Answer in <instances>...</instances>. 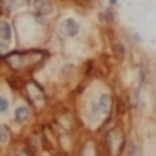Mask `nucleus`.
I'll list each match as a JSON object with an SVG mask.
<instances>
[{
    "label": "nucleus",
    "mask_w": 156,
    "mask_h": 156,
    "mask_svg": "<svg viewBox=\"0 0 156 156\" xmlns=\"http://www.w3.org/2000/svg\"><path fill=\"white\" fill-rule=\"evenodd\" d=\"M15 118H17L19 121H26V119L30 118V110H28L26 107H20V108H17V114H15Z\"/></svg>",
    "instance_id": "obj_3"
},
{
    "label": "nucleus",
    "mask_w": 156,
    "mask_h": 156,
    "mask_svg": "<svg viewBox=\"0 0 156 156\" xmlns=\"http://www.w3.org/2000/svg\"><path fill=\"white\" fill-rule=\"evenodd\" d=\"M33 8L39 15H48L51 13V2L50 0H33Z\"/></svg>",
    "instance_id": "obj_1"
},
{
    "label": "nucleus",
    "mask_w": 156,
    "mask_h": 156,
    "mask_svg": "<svg viewBox=\"0 0 156 156\" xmlns=\"http://www.w3.org/2000/svg\"><path fill=\"white\" fill-rule=\"evenodd\" d=\"M64 30H66V33L70 37H73V35H77V31H79V24L75 20H72V19H68V20H64Z\"/></svg>",
    "instance_id": "obj_2"
},
{
    "label": "nucleus",
    "mask_w": 156,
    "mask_h": 156,
    "mask_svg": "<svg viewBox=\"0 0 156 156\" xmlns=\"http://www.w3.org/2000/svg\"><path fill=\"white\" fill-rule=\"evenodd\" d=\"M116 2H118V0H110V4H116Z\"/></svg>",
    "instance_id": "obj_7"
},
{
    "label": "nucleus",
    "mask_w": 156,
    "mask_h": 156,
    "mask_svg": "<svg viewBox=\"0 0 156 156\" xmlns=\"http://www.w3.org/2000/svg\"><path fill=\"white\" fill-rule=\"evenodd\" d=\"M0 31H2V41L4 42H9V39H11V31H9V24H0Z\"/></svg>",
    "instance_id": "obj_4"
},
{
    "label": "nucleus",
    "mask_w": 156,
    "mask_h": 156,
    "mask_svg": "<svg viewBox=\"0 0 156 156\" xmlns=\"http://www.w3.org/2000/svg\"><path fill=\"white\" fill-rule=\"evenodd\" d=\"M6 108H8V101H6V98H0V110L4 112Z\"/></svg>",
    "instance_id": "obj_5"
},
{
    "label": "nucleus",
    "mask_w": 156,
    "mask_h": 156,
    "mask_svg": "<svg viewBox=\"0 0 156 156\" xmlns=\"http://www.w3.org/2000/svg\"><path fill=\"white\" fill-rule=\"evenodd\" d=\"M0 130H2V141H8V130H6V127H0Z\"/></svg>",
    "instance_id": "obj_6"
}]
</instances>
